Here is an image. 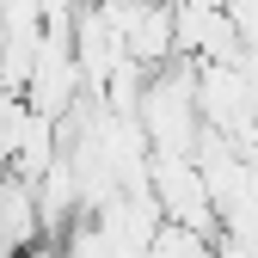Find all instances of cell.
I'll return each mask as SVG.
<instances>
[{
  "label": "cell",
  "mask_w": 258,
  "mask_h": 258,
  "mask_svg": "<svg viewBox=\"0 0 258 258\" xmlns=\"http://www.w3.org/2000/svg\"><path fill=\"white\" fill-rule=\"evenodd\" d=\"M215 240L221 234H197V228H172V221H166L148 258H215Z\"/></svg>",
  "instance_id": "cell-4"
},
{
  "label": "cell",
  "mask_w": 258,
  "mask_h": 258,
  "mask_svg": "<svg viewBox=\"0 0 258 258\" xmlns=\"http://www.w3.org/2000/svg\"><path fill=\"white\" fill-rule=\"evenodd\" d=\"M49 240L43 228V203H37V178H25L19 166L0 172V258H25Z\"/></svg>",
  "instance_id": "cell-3"
},
{
  "label": "cell",
  "mask_w": 258,
  "mask_h": 258,
  "mask_svg": "<svg viewBox=\"0 0 258 258\" xmlns=\"http://www.w3.org/2000/svg\"><path fill=\"white\" fill-rule=\"evenodd\" d=\"M136 123L148 129L154 154H184V160H197L203 142H209L203 99H197V61H166V68H154Z\"/></svg>",
  "instance_id": "cell-1"
},
{
  "label": "cell",
  "mask_w": 258,
  "mask_h": 258,
  "mask_svg": "<svg viewBox=\"0 0 258 258\" xmlns=\"http://www.w3.org/2000/svg\"><path fill=\"white\" fill-rule=\"evenodd\" d=\"M148 190L160 215L172 228H197V234H221V215H215V197H209V178L197 160L184 154H154V172H148Z\"/></svg>",
  "instance_id": "cell-2"
}]
</instances>
